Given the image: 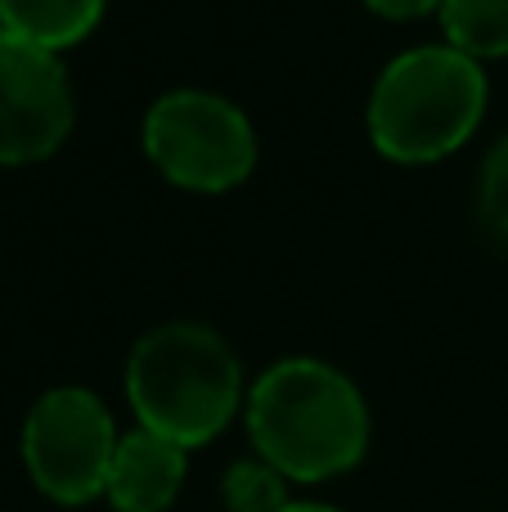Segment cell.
I'll return each instance as SVG.
<instances>
[{
	"label": "cell",
	"mask_w": 508,
	"mask_h": 512,
	"mask_svg": "<svg viewBox=\"0 0 508 512\" xmlns=\"http://www.w3.org/2000/svg\"><path fill=\"white\" fill-rule=\"evenodd\" d=\"M365 5L383 18H423L432 9H441L446 0H365Z\"/></svg>",
	"instance_id": "7c38bea8"
},
{
	"label": "cell",
	"mask_w": 508,
	"mask_h": 512,
	"mask_svg": "<svg viewBox=\"0 0 508 512\" xmlns=\"http://www.w3.org/2000/svg\"><path fill=\"white\" fill-rule=\"evenodd\" d=\"M482 216L500 234H508V135L495 144L482 167Z\"/></svg>",
	"instance_id": "8fae6325"
},
{
	"label": "cell",
	"mask_w": 508,
	"mask_h": 512,
	"mask_svg": "<svg viewBox=\"0 0 508 512\" xmlns=\"http://www.w3.org/2000/svg\"><path fill=\"white\" fill-rule=\"evenodd\" d=\"M284 512H338V508H329V504H288Z\"/></svg>",
	"instance_id": "4fadbf2b"
},
{
	"label": "cell",
	"mask_w": 508,
	"mask_h": 512,
	"mask_svg": "<svg viewBox=\"0 0 508 512\" xmlns=\"http://www.w3.org/2000/svg\"><path fill=\"white\" fill-rule=\"evenodd\" d=\"M144 149L185 189H230L257 167V135L239 104L212 90H171L144 117Z\"/></svg>",
	"instance_id": "277c9868"
},
{
	"label": "cell",
	"mask_w": 508,
	"mask_h": 512,
	"mask_svg": "<svg viewBox=\"0 0 508 512\" xmlns=\"http://www.w3.org/2000/svg\"><path fill=\"white\" fill-rule=\"evenodd\" d=\"M248 436L288 481H329L365 459L369 409L333 364L279 360L248 396Z\"/></svg>",
	"instance_id": "6da1fadb"
},
{
	"label": "cell",
	"mask_w": 508,
	"mask_h": 512,
	"mask_svg": "<svg viewBox=\"0 0 508 512\" xmlns=\"http://www.w3.org/2000/svg\"><path fill=\"white\" fill-rule=\"evenodd\" d=\"M185 486V450L158 432H131L117 441L108 472V504L117 512H167Z\"/></svg>",
	"instance_id": "52a82bcc"
},
{
	"label": "cell",
	"mask_w": 508,
	"mask_h": 512,
	"mask_svg": "<svg viewBox=\"0 0 508 512\" xmlns=\"http://www.w3.org/2000/svg\"><path fill=\"white\" fill-rule=\"evenodd\" d=\"M284 472H275L266 459H239L221 481V499L230 512H284L288 486Z\"/></svg>",
	"instance_id": "30bf717a"
},
{
	"label": "cell",
	"mask_w": 508,
	"mask_h": 512,
	"mask_svg": "<svg viewBox=\"0 0 508 512\" xmlns=\"http://www.w3.org/2000/svg\"><path fill=\"white\" fill-rule=\"evenodd\" d=\"M99 14L104 0H0V23L41 50H63L81 41L99 23Z\"/></svg>",
	"instance_id": "ba28073f"
},
{
	"label": "cell",
	"mask_w": 508,
	"mask_h": 512,
	"mask_svg": "<svg viewBox=\"0 0 508 512\" xmlns=\"http://www.w3.org/2000/svg\"><path fill=\"white\" fill-rule=\"evenodd\" d=\"M117 427L108 405L86 387H54L23 423V463L36 490L54 504H90L108 490L117 454Z\"/></svg>",
	"instance_id": "5b68a950"
},
{
	"label": "cell",
	"mask_w": 508,
	"mask_h": 512,
	"mask_svg": "<svg viewBox=\"0 0 508 512\" xmlns=\"http://www.w3.org/2000/svg\"><path fill=\"white\" fill-rule=\"evenodd\" d=\"M486 108V77L455 45L396 54L369 95V135L396 162H432L473 135Z\"/></svg>",
	"instance_id": "3957f363"
},
{
	"label": "cell",
	"mask_w": 508,
	"mask_h": 512,
	"mask_svg": "<svg viewBox=\"0 0 508 512\" xmlns=\"http://www.w3.org/2000/svg\"><path fill=\"white\" fill-rule=\"evenodd\" d=\"M72 131V86L54 50L0 23V162H36Z\"/></svg>",
	"instance_id": "8992f818"
},
{
	"label": "cell",
	"mask_w": 508,
	"mask_h": 512,
	"mask_svg": "<svg viewBox=\"0 0 508 512\" xmlns=\"http://www.w3.org/2000/svg\"><path fill=\"white\" fill-rule=\"evenodd\" d=\"M126 396L144 432H158L180 450H194L234 418L243 373L216 328L176 319L135 342L131 364H126Z\"/></svg>",
	"instance_id": "7a4b0ae2"
},
{
	"label": "cell",
	"mask_w": 508,
	"mask_h": 512,
	"mask_svg": "<svg viewBox=\"0 0 508 512\" xmlns=\"http://www.w3.org/2000/svg\"><path fill=\"white\" fill-rule=\"evenodd\" d=\"M441 23H446L450 45L473 59L508 54V0H446Z\"/></svg>",
	"instance_id": "9c48e42d"
}]
</instances>
